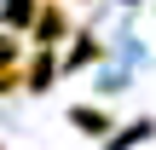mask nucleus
I'll return each instance as SVG.
<instances>
[{
  "mask_svg": "<svg viewBox=\"0 0 156 150\" xmlns=\"http://www.w3.org/2000/svg\"><path fill=\"white\" fill-rule=\"evenodd\" d=\"M122 6H139V0H122Z\"/></svg>",
  "mask_w": 156,
  "mask_h": 150,
  "instance_id": "6e6552de",
  "label": "nucleus"
},
{
  "mask_svg": "<svg viewBox=\"0 0 156 150\" xmlns=\"http://www.w3.org/2000/svg\"><path fill=\"white\" fill-rule=\"evenodd\" d=\"M0 150H6V145H0Z\"/></svg>",
  "mask_w": 156,
  "mask_h": 150,
  "instance_id": "1a4fd4ad",
  "label": "nucleus"
},
{
  "mask_svg": "<svg viewBox=\"0 0 156 150\" xmlns=\"http://www.w3.org/2000/svg\"><path fill=\"white\" fill-rule=\"evenodd\" d=\"M145 139H156V121H151V116H139V121L116 127V133H110V139H104L98 150H133V145H145Z\"/></svg>",
  "mask_w": 156,
  "mask_h": 150,
  "instance_id": "39448f33",
  "label": "nucleus"
},
{
  "mask_svg": "<svg viewBox=\"0 0 156 150\" xmlns=\"http://www.w3.org/2000/svg\"><path fill=\"white\" fill-rule=\"evenodd\" d=\"M23 92V64H0V98Z\"/></svg>",
  "mask_w": 156,
  "mask_h": 150,
  "instance_id": "0eeeda50",
  "label": "nucleus"
},
{
  "mask_svg": "<svg viewBox=\"0 0 156 150\" xmlns=\"http://www.w3.org/2000/svg\"><path fill=\"white\" fill-rule=\"evenodd\" d=\"M75 35V23H69V6L64 0H41V12H35V23H29V46H46V52H58L64 40Z\"/></svg>",
  "mask_w": 156,
  "mask_h": 150,
  "instance_id": "f257e3e1",
  "label": "nucleus"
},
{
  "mask_svg": "<svg viewBox=\"0 0 156 150\" xmlns=\"http://www.w3.org/2000/svg\"><path fill=\"white\" fill-rule=\"evenodd\" d=\"M98 58H104V40H98L93 29H81V35H69V40H64L58 69H64V75H81V69H93Z\"/></svg>",
  "mask_w": 156,
  "mask_h": 150,
  "instance_id": "f03ea898",
  "label": "nucleus"
},
{
  "mask_svg": "<svg viewBox=\"0 0 156 150\" xmlns=\"http://www.w3.org/2000/svg\"><path fill=\"white\" fill-rule=\"evenodd\" d=\"M64 69H58V52H46V46H29V58H23V92H52V81H58Z\"/></svg>",
  "mask_w": 156,
  "mask_h": 150,
  "instance_id": "7ed1b4c3",
  "label": "nucleus"
},
{
  "mask_svg": "<svg viewBox=\"0 0 156 150\" xmlns=\"http://www.w3.org/2000/svg\"><path fill=\"white\" fill-rule=\"evenodd\" d=\"M35 12H41V0H0V29H12V35H29Z\"/></svg>",
  "mask_w": 156,
  "mask_h": 150,
  "instance_id": "423d86ee",
  "label": "nucleus"
},
{
  "mask_svg": "<svg viewBox=\"0 0 156 150\" xmlns=\"http://www.w3.org/2000/svg\"><path fill=\"white\" fill-rule=\"evenodd\" d=\"M69 127H75L81 139H98V145H104V139L116 133V116H110L104 104H69Z\"/></svg>",
  "mask_w": 156,
  "mask_h": 150,
  "instance_id": "20e7f679",
  "label": "nucleus"
}]
</instances>
